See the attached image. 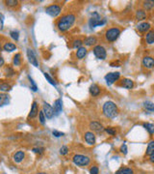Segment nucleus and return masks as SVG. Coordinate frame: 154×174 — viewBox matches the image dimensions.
<instances>
[{"mask_svg":"<svg viewBox=\"0 0 154 174\" xmlns=\"http://www.w3.org/2000/svg\"><path fill=\"white\" fill-rule=\"evenodd\" d=\"M87 55V49L84 47H81L80 49H77L76 51V58L79 60L83 59V58H85V56Z\"/></svg>","mask_w":154,"mask_h":174,"instance_id":"aec40b11","label":"nucleus"},{"mask_svg":"<svg viewBox=\"0 0 154 174\" xmlns=\"http://www.w3.org/2000/svg\"><path fill=\"white\" fill-rule=\"evenodd\" d=\"M4 63H5L4 59H3V58H2L1 56H0V67H2V66L4 65Z\"/></svg>","mask_w":154,"mask_h":174,"instance_id":"de8ad7c7","label":"nucleus"},{"mask_svg":"<svg viewBox=\"0 0 154 174\" xmlns=\"http://www.w3.org/2000/svg\"><path fill=\"white\" fill-rule=\"evenodd\" d=\"M102 111H103V114L107 118H109V119H114V118H116L119 114L118 105L112 101H108L103 105Z\"/></svg>","mask_w":154,"mask_h":174,"instance_id":"f03ea898","label":"nucleus"},{"mask_svg":"<svg viewBox=\"0 0 154 174\" xmlns=\"http://www.w3.org/2000/svg\"><path fill=\"white\" fill-rule=\"evenodd\" d=\"M24 158H25V152L19 150V151L15 152L14 154V156H13V161H14L15 163H19L24 160Z\"/></svg>","mask_w":154,"mask_h":174,"instance_id":"ddd939ff","label":"nucleus"},{"mask_svg":"<svg viewBox=\"0 0 154 174\" xmlns=\"http://www.w3.org/2000/svg\"><path fill=\"white\" fill-rule=\"evenodd\" d=\"M42 111H44V115L47 119H51V118L54 116V109L53 107L47 103H44V105H42Z\"/></svg>","mask_w":154,"mask_h":174,"instance_id":"1a4fd4ad","label":"nucleus"},{"mask_svg":"<svg viewBox=\"0 0 154 174\" xmlns=\"http://www.w3.org/2000/svg\"><path fill=\"white\" fill-rule=\"evenodd\" d=\"M76 20V17L73 14H68L63 16L62 18H60L57 22V27L60 31L65 32V31L68 30L70 28L72 27Z\"/></svg>","mask_w":154,"mask_h":174,"instance_id":"f257e3e1","label":"nucleus"},{"mask_svg":"<svg viewBox=\"0 0 154 174\" xmlns=\"http://www.w3.org/2000/svg\"><path fill=\"white\" fill-rule=\"evenodd\" d=\"M46 115H44V111H42V110L39 111V121L42 125H44V124H46Z\"/></svg>","mask_w":154,"mask_h":174,"instance_id":"2f4dec72","label":"nucleus"},{"mask_svg":"<svg viewBox=\"0 0 154 174\" xmlns=\"http://www.w3.org/2000/svg\"><path fill=\"white\" fill-rule=\"evenodd\" d=\"M10 36L12 37L15 41H18V39H19V33H18V31H17V30H12V31H11Z\"/></svg>","mask_w":154,"mask_h":174,"instance_id":"f704fd0d","label":"nucleus"},{"mask_svg":"<svg viewBox=\"0 0 154 174\" xmlns=\"http://www.w3.org/2000/svg\"><path fill=\"white\" fill-rule=\"evenodd\" d=\"M149 161H150L151 163H154V153H153V154H151L150 156H149Z\"/></svg>","mask_w":154,"mask_h":174,"instance_id":"49530a36","label":"nucleus"},{"mask_svg":"<svg viewBox=\"0 0 154 174\" xmlns=\"http://www.w3.org/2000/svg\"><path fill=\"white\" fill-rule=\"evenodd\" d=\"M52 134L55 136V138H61V136H64V133H62V132H59L57 130H54L52 132Z\"/></svg>","mask_w":154,"mask_h":174,"instance_id":"ea45409f","label":"nucleus"},{"mask_svg":"<svg viewBox=\"0 0 154 174\" xmlns=\"http://www.w3.org/2000/svg\"><path fill=\"white\" fill-rule=\"evenodd\" d=\"M5 3L9 7H15L18 5V1H17V0H7Z\"/></svg>","mask_w":154,"mask_h":174,"instance_id":"e433bc0d","label":"nucleus"},{"mask_svg":"<svg viewBox=\"0 0 154 174\" xmlns=\"http://www.w3.org/2000/svg\"><path fill=\"white\" fill-rule=\"evenodd\" d=\"M121 29L118 27H111L107 29V31L105 32V39L106 41L109 43H113L118 40V38L121 35Z\"/></svg>","mask_w":154,"mask_h":174,"instance_id":"7ed1b4c3","label":"nucleus"},{"mask_svg":"<svg viewBox=\"0 0 154 174\" xmlns=\"http://www.w3.org/2000/svg\"><path fill=\"white\" fill-rule=\"evenodd\" d=\"M82 45H83V41L79 40V39H77V40H74L73 41V44H72V47L73 49H80L82 47Z\"/></svg>","mask_w":154,"mask_h":174,"instance_id":"72a5a7b5","label":"nucleus"},{"mask_svg":"<svg viewBox=\"0 0 154 174\" xmlns=\"http://www.w3.org/2000/svg\"><path fill=\"white\" fill-rule=\"evenodd\" d=\"M3 20H4L3 16L0 14V30H1V29L3 28Z\"/></svg>","mask_w":154,"mask_h":174,"instance_id":"c03bdc74","label":"nucleus"},{"mask_svg":"<svg viewBox=\"0 0 154 174\" xmlns=\"http://www.w3.org/2000/svg\"><path fill=\"white\" fill-rule=\"evenodd\" d=\"M72 161L74 165H78V167H87V165H89L90 163H91V159H90L89 157L85 156V155H81V154L74 155L72 158Z\"/></svg>","mask_w":154,"mask_h":174,"instance_id":"20e7f679","label":"nucleus"},{"mask_svg":"<svg viewBox=\"0 0 154 174\" xmlns=\"http://www.w3.org/2000/svg\"><path fill=\"white\" fill-rule=\"evenodd\" d=\"M11 85L8 83H2L0 84V91H3V92H8L11 90Z\"/></svg>","mask_w":154,"mask_h":174,"instance_id":"473e14b6","label":"nucleus"},{"mask_svg":"<svg viewBox=\"0 0 154 174\" xmlns=\"http://www.w3.org/2000/svg\"><path fill=\"white\" fill-rule=\"evenodd\" d=\"M54 114L59 115L61 112L63 111V102L61 99H57L54 102Z\"/></svg>","mask_w":154,"mask_h":174,"instance_id":"4468645a","label":"nucleus"},{"mask_svg":"<svg viewBox=\"0 0 154 174\" xmlns=\"http://www.w3.org/2000/svg\"><path fill=\"white\" fill-rule=\"evenodd\" d=\"M46 12L47 15L55 18V17H57V16H59L61 14V12H62V7H61L60 5H57V4H52V5H50V6L46 7Z\"/></svg>","mask_w":154,"mask_h":174,"instance_id":"0eeeda50","label":"nucleus"},{"mask_svg":"<svg viewBox=\"0 0 154 174\" xmlns=\"http://www.w3.org/2000/svg\"><path fill=\"white\" fill-rule=\"evenodd\" d=\"M38 114H39V107H38V104H37V102H33V104H32V107H31L30 113H29L28 117L31 118V119H34V118H35Z\"/></svg>","mask_w":154,"mask_h":174,"instance_id":"2eb2a0df","label":"nucleus"},{"mask_svg":"<svg viewBox=\"0 0 154 174\" xmlns=\"http://www.w3.org/2000/svg\"><path fill=\"white\" fill-rule=\"evenodd\" d=\"M121 85L123 87V88L126 89H132L134 87V82L132 80H129V78H123V80H121Z\"/></svg>","mask_w":154,"mask_h":174,"instance_id":"f3484780","label":"nucleus"},{"mask_svg":"<svg viewBox=\"0 0 154 174\" xmlns=\"http://www.w3.org/2000/svg\"><path fill=\"white\" fill-rule=\"evenodd\" d=\"M145 42L148 45L154 44V30H149L145 35Z\"/></svg>","mask_w":154,"mask_h":174,"instance_id":"b1692460","label":"nucleus"},{"mask_svg":"<svg viewBox=\"0 0 154 174\" xmlns=\"http://www.w3.org/2000/svg\"><path fill=\"white\" fill-rule=\"evenodd\" d=\"M37 174H46V173H44V172H39V173H37Z\"/></svg>","mask_w":154,"mask_h":174,"instance_id":"09e8293b","label":"nucleus"},{"mask_svg":"<svg viewBox=\"0 0 154 174\" xmlns=\"http://www.w3.org/2000/svg\"><path fill=\"white\" fill-rule=\"evenodd\" d=\"M143 107H144L145 109L147 110V111L154 112V103L150 101H145L144 102V104H143Z\"/></svg>","mask_w":154,"mask_h":174,"instance_id":"393cba45","label":"nucleus"},{"mask_svg":"<svg viewBox=\"0 0 154 174\" xmlns=\"http://www.w3.org/2000/svg\"><path fill=\"white\" fill-rule=\"evenodd\" d=\"M33 151L35 153H39V154H42V151H44V148H34Z\"/></svg>","mask_w":154,"mask_h":174,"instance_id":"a18cd8bd","label":"nucleus"},{"mask_svg":"<svg viewBox=\"0 0 154 174\" xmlns=\"http://www.w3.org/2000/svg\"><path fill=\"white\" fill-rule=\"evenodd\" d=\"M90 93H91L92 97H97L100 94V88L96 84H92L90 87Z\"/></svg>","mask_w":154,"mask_h":174,"instance_id":"5701e85b","label":"nucleus"},{"mask_svg":"<svg viewBox=\"0 0 154 174\" xmlns=\"http://www.w3.org/2000/svg\"><path fill=\"white\" fill-rule=\"evenodd\" d=\"M106 23V20L104 18H101L98 13L94 12V14L92 15V18H90L89 20V25L91 28H94L96 26H101V25H104Z\"/></svg>","mask_w":154,"mask_h":174,"instance_id":"39448f33","label":"nucleus"},{"mask_svg":"<svg viewBox=\"0 0 154 174\" xmlns=\"http://www.w3.org/2000/svg\"><path fill=\"white\" fill-rule=\"evenodd\" d=\"M150 24L148 22H142V23H140L139 25L137 26V28H138V30L140 31V32H142V33H145V32H148V31L150 30Z\"/></svg>","mask_w":154,"mask_h":174,"instance_id":"6ab92c4d","label":"nucleus"},{"mask_svg":"<svg viewBox=\"0 0 154 174\" xmlns=\"http://www.w3.org/2000/svg\"><path fill=\"white\" fill-rule=\"evenodd\" d=\"M143 6H144L145 11H150L151 9L154 7V1L153 0H147V1H144L143 2Z\"/></svg>","mask_w":154,"mask_h":174,"instance_id":"cd10ccee","label":"nucleus"},{"mask_svg":"<svg viewBox=\"0 0 154 174\" xmlns=\"http://www.w3.org/2000/svg\"><path fill=\"white\" fill-rule=\"evenodd\" d=\"M21 55L20 53H17L14 56V59H13V63H14L15 66H19L21 63Z\"/></svg>","mask_w":154,"mask_h":174,"instance_id":"7c9ffc66","label":"nucleus"},{"mask_svg":"<svg viewBox=\"0 0 154 174\" xmlns=\"http://www.w3.org/2000/svg\"><path fill=\"white\" fill-rule=\"evenodd\" d=\"M119 78H121V74L119 72L109 73L105 76V80L108 85H112L113 83H115L116 81H118L119 80Z\"/></svg>","mask_w":154,"mask_h":174,"instance_id":"6e6552de","label":"nucleus"},{"mask_svg":"<svg viewBox=\"0 0 154 174\" xmlns=\"http://www.w3.org/2000/svg\"><path fill=\"white\" fill-rule=\"evenodd\" d=\"M147 155H148V156H150L151 154H153L154 153V140L150 141L149 143H148L147 145Z\"/></svg>","mask_w":154,"mask_h":174,"instance_id":"c756f323","label":"nucleus"},{"mask_svg":"<svg viewBox=\"0 0 154 174\" xmlns=\"http://www.w3.org/2000/svg\"><path fill=\"white\" fill-rule=\"evenodd\" d=\"M3 49L5 51H8V52H12L17 49V46L14 44V43H11V42H7V43L4 44L3 46Z\"/></svg>","mask_w":154,"mask_h":174,"instance_id":"412c9836","label":"nucleus"},{"mask_svg":"<svg viewBox=\"0 0 154 174\" xmlns=\"http://www.w3.org/2000/svg\"><path fill=\"white\" fill-rule=\"evenodd\" d=\"M0 51H1V45H0Z\"/></svg>","mask_w":154,"mask_h":174,"instance_id":"8fccbe9b","label":"nucleus"},{"mask_svg":"<svg viewBox=\"0 0 154 174\" xmlns=\"http://www.w3.org/2000/svg\"><path fill=\"white\" fill-rule=\"evenodd\" d=\"M116 174H134V171L130 167H121L116 171Z\"/></svg>","mask_w":154,"mask_h":174,"instance_id":"bb28decb","label":"nucleus"},{"mask_svg":"<svg viewBox=\"0 0 154 174\" xmlns=\"http://www.w3.org/2000/svg\"><path fill=\"white\" fill-rule=\"evenodd\" d=\"M105 132L108 134H111V136H115V134H116V130H114L113 128H106Z\"/></svg>","mask_w":154,"mask_h":174,"instance_id":"a19ab883","label":"nucleus"},{"mask_svg":"<svg viewBox=\"0 0 154 174\" xmlns=\"http://www.w3.org/2000/svg\"><path fill=\"white\" fill-rule=\"evenodd\" d=\"M90 129L92 130L94 132H97V133H99V132H102L104 130V128H103V126L100 124L99 122H96V121H92V122L90 123Z\"/></svg>","mask_w":154,"mask_h":174,"instance_id":"dca6fc26","label":"nucleus"},{"mask_svg":"<svg viewBox=\"0 0 154 174\" xmlns=\"http://www.w3.org/2000/svg\"><path fill=\"white\" fill-rule=\"evenodd\" d=\"M85 141L89 145H94L95 143V134L92 132H86L84 136Z\"/></svg>","mask_w":154,"mask_h":174,"instance_id":"f8f14e48","label":"nucleus"},{"mask_svg":"<svg viewBox=\"0 0 154 174\" xmlns=\"http://www.w3.org/2000/svg\"><path fill=\"white\" fill-rule=\"evenodd\" d=\"M92 51H94V56L96 57L97 59L104 60V59H106V57H107V51H106L105 47L100 46V45L95 46L94 47V49H92Z\"/></svg>","mask_w":154,"mask_h":174,"instance_id":"423d86ee","label":"nucleus"},{"mask_svg":"<svg viewBox=\"0 0 154 174\" xmlns=\"http://www.w3.org/2000/svg\"><path fill=\"white\" fill-rule=\"evenodd\" d=\"M68 151H70V149H68V146H66V145H64V146H62L60 148V154L63 155V156H65V155H67Z\"/></svg>","mask_w":154,"mask_h":174,"instance_id":"4c0bfd02","label":"nucleus"},{"mask_svg":"<svg viewBox=\"0 0 154 174\" xmlns=\"http://www.w3.org/2000/svg\"><path fill=\"white\" fill-rule=\"evenodd\" d=\"M9 95L5 94V93H1L0 94V105H5L9 104Z\"/></svg>","mask_w":154,"mask_h":174,"instance_id":"a878e982","label":"nucleus"},{"mask_svg":"<svg viewBox=\"0 0 154 174\" xmlns=\"http://www.w3.org/2000/svg\"><path fill=\"white\" fill-rule=\"evenodd\" d=\"M90 173L91 174H98L99 173V169H98V167H91V169H90Z\"/></svg>","mask_w":154,"mask_h":174,"instance_id":"79ce46f5","label":"nucleus"},{"mask_svg":"<svg viewBox=\"0 0 154 174\" xmlns=\"http://www.w3.org/2000/svg\"><path fill=\"white\" fill-rule=\"evenodd\" d=\"M27 57L29 59V62L31 63L32 65H34L35 67H38L39 66V62H38V59H37V56L35 54V52L32 49L28 47L27 49Z\"/></svg>","mask_w":154,"mask_h":174,"instance_id":"9d476101","label":"nucleus"},{"mask_svg":"<svg viewBox=\"0 0 154 174\" xmlns=\"http://www.w3.org/2000/svg\"><path fill=\"white\" fill-rule=\"evenodd\" d=\"M144 128L147 130L148 133L150 134H154V124H151V123H144L143 124Z\"/></svg>","mask_w":154,"mask_h":174,"instance_id":"c85d7f7f","label":"nucleus"},{"mask_svg":"<svg viewBox=\"0 0 154 174\" xmlns=\"http://www.w3.org/2000/svg\"><path fill=\"white\" fill-rule=\"evenodd\" d=\"M44 78H46L47 81H48V82H49L50 84H52L53 86H55V87H56V82H55V81L52 80V78H51V76H50L48 75V74H47V73H44Z\"/></svg>","mask_w":154,"mask_h":174,"instance_id":"c9c22d12","label":"nucleus"},{"mask_svg":"<svg viewBox=\"0 0 154 174\" xmlns=\"http://www.w3.org/2000/svg\"><path fill=\"white\" fill-rule=\"evenodd\" d=\"M142 65L147 69H152L154 67V58L151 56H145L142 60Z\"/></svg>","mask_w":154,"mask_h":174,"instance_id":"9b49d317","label":"nucleus"},{"mask_svg":"<svg viewBox=\"0 0 154 174\" xmlns=\"http://www.w3.org/2000/svg\"><path fill=\"white\" fill-rule=\"evenodd\" d=\"M119 151L123 153V155H126L127 154V146H126V144H123V145H121Z\"/></svg>","mask_w":154,"mask_h":174,"instance_id":"37998d69","label":"nucleus"},{"mask_svg":"<svg viewBox=\"0 0 154 174\" xmlns=\"http://www.w3.org/2000/svg\"><path fill=\"white\" fill-rule=\"evenodd\" d=\"M147 18V13H145V10L139 9L136 11V20L141 22V20H144Z\"/></svg>","mask_w":154,"mask_h":174,"instance_id":"4be33fe9","label":"nucleus"},{"mask_svg":"<svg viewBox=\"0 0 154 174\" xmlns=\"http://www.w3.org/2000/svg\"><path fill=\"white\" fill-rule=\"evenodd\" d=\"M96 43H97V39H96V37H94V36H89L83 41V44H85V46H87V47H92Z\"/></svg>","mask_w":154,"mask_h":174,"instance_id":"a211bd4d","label":"nucleus"},{"mask_svg":"<svg viewBox=\"0 0 154 174\" xmlns=\"http://www.w3.org/2000/svg\"><path fill=\"white\" fill-rule=\"evenodd\" d=\"M29 80H30V83H31V89L33 90L34 92H36L37 90H38V87H37V84L35 83V81L33 80V78H31V76H28Z\"/></svg>","mask_w":154,"mask_h":174,"instance_id":"58836bf2","label":"nucleus"}]
</instances>
